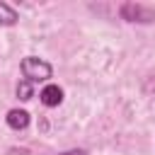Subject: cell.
Returning <instances> with one entry per match:
<instances>
[{
	"instance_id": "6da1fadb",
	"label": "cell",
	"mask_w": 155,
	"mask_h": 155,
	"mask_svg": "<svg viewBox=\"0 0 155 155\" xmlns=\"http://www.w3.org/2000/svg\"><path fill=\"white\" fill-rule=\"evenodd\" d=\"M19 68H22L24 80L31 82V85H34V82H44V80H48V78L53 75L51 63H46L44 58H36V56H27V58H22Z\"/></svg>"
},
{
	"instance_id": "7a4b0ae2",
	"label": "cell",
	"mask_w": 155,
	"mask_h": 155,
	"mask_svg": "<svg viewBox=\"0 0 155 155\" xmlns=\"http://www.w3.org/2000/svg\"><path fill=\"white\" fill-rule=\"evenodd\" d=\"M121 17L126 22H138V24H148V22H155V12L145 5H138V2H124L119 7Z\"/></svg>"
},
{
	"instance_id": "3957f363",
	"label": "cell",
	"mask_w": 155,
	"mask_h": 155,
	"mask_svg": "<svg viewBox=\"0 0 155 155\" xmlns=\"http://www.w3.org/2000/svg\"><path fill=\"white\" fill-rule=\"evenodd\" d=\"M39 99H41V104H46V107H58V104L63 102V90H61L58 85L48 82V85H46V87L41 90Z\"/></svg>"
},
{
	"instance_id": "277c9868",
	"label": "cell",
	"mask_w": 155,
	"mask_h": 155,
	"mask_svg": "<svg viewBox=\"0 0 155 155\" xmlns=\"http://www.w3.org/2000/svg\"><path fill=\"white\" fill-rule=\"evenodd\" d=\"M7 126L10 128H15V131H22V128H27L29 126V111H24V109H10L7 111Z\"/></svg>"
},
{
	"instance_id": "5b68a950",
	"label": "cell",
	"mask_w": 155,
	"mask_h": 155,
	"mask_svg": "<svg viewBox=\"0 0 155 155\" xmlns=\"http://www.w3.org/2000/svg\"><path fill=\"white\" fill-rule=\"evenodd\" d=\"M17 19H19V17H17L15 7L7 5V2H0V24H2V27H12Z\"/></svg>"
},
{
	"instance_id": "8992f818",
	"label": "cell",
	"mask_w": 155,
	"mask_h": 155,
	"mask_svg": "<svg viewBox=\"0 0 155 155\" xmlns=\"http://www.w3.org/2000/svg\"><path fill=\"white\" fill-rule=\"evenodd\" d=\"M31 92H34V85H31V82H27V80L22 78V80H19V85H17V97L27 102V99H31Z\"/></svg>"
},
{
	"instance_id": "52a82bcc",
	"label": "cell",
	"mask_w": 155,
	"mask_h": 155,
	"mask_svg": "<svg viewBox=\"0 0 155 155\" xmlns=\"http://www.w3.org/2000/svg\"><path fill=\"white\" fill-rule=\"evenodd\" d=\"M61 155H87V150H82V148H73V150H65V153H61Z\"/></svg>"
}]
</instances>
